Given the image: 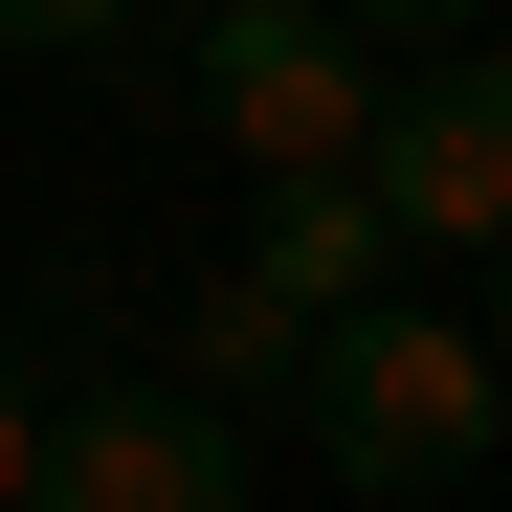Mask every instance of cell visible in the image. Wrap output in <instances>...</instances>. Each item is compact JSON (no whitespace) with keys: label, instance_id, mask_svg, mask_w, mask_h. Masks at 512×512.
I'll use <instances>...</instances> for the list:
<instances>
[{"label":"cell","instance_id":"1","mask_svg":"<svg viewBox=\"0 0 512 512\" xmlns=\"http://www.w3.org/2000/svg\"><path fill=\"white\" fill-rule=\"evenodd\" d=\"M290 401H312V468L357 490V512H446V490L490 468V401H512V379H490V334H468V312L379 290V312H334V334H312V379H290Z\"/></svg>","mask_w":512,"mask_h":512},{"label":"cell","instance_id":"2","mask_svg":"<svg viewBox=\"0 0 512 512\" xmlns=\"http://www.w3.org/2000/svg\"><path fill=\"white\" fill-rule=\"evenodd\" d=\"M156 90H179V112L245 156V179H357L401 67L334 23V0H245V23H179V45H156Z\"/></svg>","mask_w":512,"mask_h":512},{"label":"cell","instance_id":"3","mask_svg":"<svg viewBox=\"0 0 512 512\" xmlns=\"http://www.w3.org/2000/svg\"><path fill=\"white\" fill-rule=\"evenodd\" d=\"M23 512H245V423L179 401V379H67Z\"/></svg>","mask_w":512,"mask_h":512},{"label":"cell","instance_id":"4","mask_svg":"<svg viewBox=\"0 0 512 512\" xmlns=\"http://www.w3.org/2000/svg\"><path fill=\"white\" fill-rule=\"evenodd\" d=\"M357 201L401 223V268H423V245H512V45H446L423 90H379Z\"/></svg>","mask_w":512,"mask_h":512},{"label":"cell","instance_id":"5","mask_svg":"<svg viewBox=\"0 0 512 512\" xmlns=\"http://www.w3.org/2000/svg\"><path fill=\"white\" fill-rule=\"evenodd\" d=\"M245 268H268V290H290V312L334 334V312H379V290H401V223H379L357 179H268V223H245Z\"/></svg>","mask_w":512,"mask_h":512},{"label":"cell","instance_id":"6","mask_svg":"<svg viewBox=\"0 0 512 512\" xmlns=\"http://www.w3.org/2000/svg\"><path fill=\"white\" fill-rule=\"evenodd\" d=\"M290 379H312V312L268 268H201L179 290V401H290Z\"/></svg>","mask_w":512,"mask_h":512},{"label":"cell","instance_id":"7","mask_svg":"<svg viewBox=\"0 0 512 512\" xmlns=\"http://www.w3.org/2000/svg\"><path fill=\"white\" fill-rule=\"evenodd\" d=\"M67 45H134V0H0V67H67Z\"/></svg>","mask_w":512,"mask_h":512},{"label":"cell","instance_id":"8","mask_svg":"<svg viewBox=\"0 0 512 512\" xmlns=\"http://www.w3.org/2000/svg\"><path fill=\"white\" fill-rule=\"evenodd\" d=\"M23 468H45V379H23V334H0V512H23Z\"/></svg>","mask_w":512,"mask_h":512},{"label":"cell","instance_id":"9","mask_svg":"<svg viewBox=\"0 0 512 512\" xmlns=\"http://www.w3.org/2000/svg\"><path fill=\"white\" fill-rule=\"evenodd\" d=\"M334 23H357V45H468L490 0H334Z\"/></svg>","mask_w":512,"mask_h":512},{"label":"cell","instance_id":"10","mask_svg":"<svg viewBox=\"0 0 512 512\" xmlns=\"http://www.w3.org/2000/svg\"><path fill=\"white\" fill-rule=\"evenodd\" d=\"M468 334H490V379H512V245H490V312H468Z\"/></svg>","mask_w":512,"mask_h":512},{"label":"cell","instance_id":"11","mask_svg":"<svg viewBox=\"0 0 512 512\" xmlns=\"http://www.w3.org/2000/svg\"><path fill=\"white\" fill-rule=\"evenodd\" d=\"M179 23H245V0H179Z\"/></svg>","mask_w":512,"mask_h":512}]
</instances>
